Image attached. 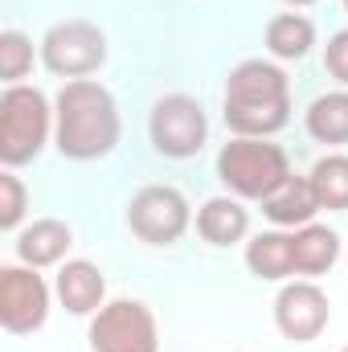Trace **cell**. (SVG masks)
<instances>
[{
    "mask_svg": "<svg viewBox=\"0 0 348 352\" xmlns=\"http://www.w3.org/2000/svg\"><path fill=\"white\" fill-rule=\"evenodd\" d=\"M119 107L115 94L94 82V78H74L58 90L54 102V144L66 160H102L119 144Z\"/></svg>",
    "mask_w": 348,
    "mask_h": 352,
    "instance_id": "6da1fadb",
    "label": "cell"
},
{
    "mask_svg": "<svg viewBox=\"0 0 348 352\" xmlns=\"http://www.w3.org/2000/svg\"><path fill=\"white\" fill-rule=\"evenodd\" d=\"M226 127L234 135L266 140L287 127L291 119V82L274 62H238L226 78Z\"/></svg>",
    "mask_w": 348,
    "mask_h": 352,
    "instance_id": "7a4b0ae2",
    "label": "cell"
},
{
    "mask_svg": "<svg viewBox=\"0 0 348 352\" xmlns=\"http://www.w3.org/2000/svg\"><path fill=\"white\" fill-rule=\"evenodd\" d=\"M54 127V111L50 98L37 87H4L0 94V160L4 168H21L29 160L41 156L45 140Z\"/></svg>",
    "mask_w": 348,
    "mask_h": 352,
    "instance_id": "3957f363",
    "label": "cell"
},
{
    "mask_svg": "<svg viewBox=\"0 0 348 352\" xmlns=\"http://www.w3.org/2000/svg\"><path fill=\"white\" fill-rule=\"evenodd\" d=\"M217 176L234 197H250L262 201L270 197L287 176H291V160L279 144L270 140H254V135H234L221 152H217Z\"/></svg>",
    "mask_w": 348,
    "mask_h": 352,
    "instance_id": "277c9868",
    "label": "cell"
},
{
    "mask_svg": "<svg viewBox=\"0 0 348 352\" xmlns=\"http://www.w3.org/2000/svg\"><path fill=\"white\" fill-rule=\"evenodd\" d=\"M90 352H160L156 316L140 299H111L90 320Z\"/></svg>",
    "mask_w": 348,
    "mask_h": 352,
    "instance_id": "5b68a950",
    "label": "cell"
},
{
    "mask_svg": "<svg viewBox=\"0 0 348 352\" xmlns=\"http://www.w3.org/2000/svg\"><path fill=\"white\" fill-rule=\"evenodd\" d=\"M148 135H152V148L168 160H193L205 140H209V119L201 111L197 98L188 94H164L156 107H152V119H148Z\"/></svg>",
    "mask_w": 348,
    "mask_h": 352,
    "instance_id": "8992f818",
    "label": "cell"
},
{
    "mask_svg": "<svg viewBox=\"0 0 348 352\" xmlns=\"http://www.w3.org/2000/svg\"><path fill=\"white\" fill-rule=\"evenodd\" d=\"M41 62L58 78H87L107 62V37L90 21H58L41 37Z\"/></svg>",
    "mask_w": 348,
    "mask_h": 352,
    "instance_id": "52a82bcc",
    "label": "cell"
},
{
    "mask_svg": "<svg viewBox=\"0 0 348 352\" xmlns=\"http://www.w3.org/2000/svg\"><path fill=\"white\" fill-rule=\"evenodd\" d=\"M127 230L148 246H173L188 230V201L173 184H148L127 205Z\"/></svg>",
    "mask_w": 348,
    "mask_h": 352,
    "instance_id": "ba28073f",
    "label": "cell"
},
{
    "mask_svg": "<svg viewBox=\"0 0 348 352\" xmlns=\"http://www.w3.org/2000/svg\"><path fill=\"white\" fill-rule=\"evenodd\" d=\"M50 316V287L33 266H4L0 270V324L12 336H29Z\"/></svg>",
    "mask_w": 348,
    "mask_h": 352,
    "instance_id": "9c48e42d",
    "label": "cell"
},
{
    "mask_svg": "<svg viewBox=\"0 0 348 352\" xmlns=\"http://www.w3.org/2000/svg\"><path fill=\"white\" fill-rule=\"evenodd\" d=\"M328 295L312 283V278H299V283H287L279 295H274V324L287 340L295 344H307L316 340L324 328H328Z\"/></svg>",
    "mask_w": 348,
    "mask_h": 352,
    "instance_id": "30bf717a",
    "label": "cell"
},
{
    "mask_svg": "<svg viewBox=\"0 0 348 352\" xmlns=\"http://www.w3.org/2000/svg\"><path fill=\"white\" fill-rule=\"evenodd\" d=\"M70 246H74V230L66 221H58V217H41V221L25 226L17 234V258L25 266H33V270L62 263Z\"/></svg>",
    "mask_w": 348,
    "mask_h": 352,
    "instance_id": "8fae6325",
    "label": "cell"
},
{
    "mask_svg": "<svg viewBox=\"0 0 348 352\" xmlns=\"http://www.w3.org/2000/svg\"><path fill=\"white\" fill-rule=\"evenodd\" d=\"M58 299H62V307L74 311V316H94V311L102 307V299H107V278H102V270L94 263H83V258L66 263L58 270Z\"/></svg>",
    "mask_w": 348,
    "mask_h": 352,
    "instance_id": "7c38bea8",
    "label": "cell"
},
{
    "mask_svg": "<svg viewBox=\"0 0 348 352\" xmlns=\"http://www.w3.org/2000/svg\"><path fill=\"white\" fill-rule=\"evenodd\" d=\"M340 258V234L328 230V226H299L291 234V263H295V274L303 278H320L328 274L332 263Z\"/></svg>",
    "mask_w": 348,
    "mask_h": 352,
    "instance_id": "4fadbf2b",
    "label": "cell"
},
{
    "mask_svg": "<svg viewBox=\"0 0 348 352\" xmlns=\"http://www.w3.org/2000/svg\"><path fill=\"white\" fill-rule=\"evenodd\" d=\"M262 213L274 221V226H307L316 213H320V201H316V188L307 176H287L270 197H262Z\"/></svg>",
    "mask_w": 348,
    "mask_h": 352,
    "instance_id": "5bb4252c",
    "label": "cell"
},
{
    "mask_svg": "<svg viewBox=\"0 0 348 352\" xmlns=\"http://www.w3.org/2000/svg\"><path fill=\"white\" fill-rule=\"evenodd\" d=\"M246 230H250V213L234 197H209L197 213V234L209 246H234L246 238Z\"/></svg>",
    "mask_w": 348,
    "mask_h": 352,
    "instance_id": "9a60e30c",
    "label": "cell"
},
{
    "mask_svg": "<svg viewBox=\"0 0 348 352\" xmlns=\"http://www.w3.org/2000/svg\"><path fill=\"white\" fill-rule=\"evenodd\" d=\"M246 266L254 278H266V283H279L287 274H295V263H291V234H279V230H266V234H254L246 242Z\"/></svg>",
    "mask_w": 348,
    "mask_h": 352,
    "instance_id": "2e32d148",
    "label": "cell"
},
{
    "mask_svg": "<svg viewBox=\"0 0 348 352\" xmlns=\"http://www.w3.org/2000/svg\"><path fill=\"white\" fill-rule=\"evenodd\" d=\"M316 45V25L303 12H279L266 25V50L283 62H299L307 58V50Z\"/></svg>",
    "mask_w": 348,
    "mask_h": 352,
    "instance_id": "e0dca14e",
    "label": "cell"
},
{
    "mask_svg": "<svg viewBox=\"0 0 348 352\" xmlns=\"http://www.w3.org/2000/svg\"><path fill=\"white\" fill-rule=\"evenodd\" d=\"M307 135L316 144H348V90L320 94L307 107Z\"/></svg>",
    "mask_w": 348,
    "mask_h": 352,
    "instance_id": "ac0fdd59",
    "label": "cell"
},
{
    "mask_svg": "<svg viewBox=\"0 0 348 352\" xmlns=\"http://www.w3.org/2000/svg\"><path fill=\"white\" fill-rule=\"evenodd\" d=\"M307 180L316 188L320 209H332V213H345L348 209V156H324V160H316Z\"/></svg>",
    "mask_w": 348,
    "mask_h": 352,
    "instance_id": "d6986e66",
    "label": "cell"
},
{
    "mask_svg": "<svg viewBox=\"0 0 348 352\" xmlns=\"http://www.w3.org/2000/svg\"><path fill=\"white\" fill-rule=\"evenodd\" d=\"M29 70H33V41L17 29H4L0 33V78L17 87Z\"/></svg>",
    "mask_w": 348,
    "mask_h": 352,
    "instance_id": "ffe728a7",
    "label": "cell"
},
{
    "mask_svg": "<svg viewBox=\"0 0 348 352\" xmlns=\"http://www.w3.org/2000/svg\"><path fill=\"white\" fill-rule=\"evenodd\" d=\"M25 209H29V192H25L21 176H12V168H4L0 173V230H17Z\"/></svg>",
    "mask_w": 348,
    "mask_h": 352,
    "instance_id": "44dd1931",
    "label": "cell"
},
{
    "mask_svg": "<svg viewBox=\"0 0 348 352\" xmlns=\"http://www.w3.org/2000/svg\"><path fill=\"white\" fill-rule=\"evenodd\" d=\"M324 70H328L340 87H348V29H340V33L328 37V45H324Z\"/></svg>",
    "mask_w": 348,
    "mask_h": 352,
    "instance_id": "7402d4cb",
    "label": "cell"
},
{
    "mask_svg": "<svg viewBox=\"0 0 348 352\" xmlns=\"http://www.w3.org/2000/svg\"><path fill=\"white\" fill-rule=\"evenodd\" d=\"M287 4H295V8H307V4H316V0H287Z\"/></svg>",
    "mask_w": 348,
    "mask_h": 352,
    "instance_id": "603a6c76",
    "label": "cell"
},
{
    "mask_svg": "<svg viewBox=\"0 0 348 352\" xmlns=\"http://www.w3.org/2000/svg\"><path fill=\"white\" fill-rule=\"evenodd\" d=\"M345 12H348V0H345Z\"/></svg>",
    "mask_w": 348,
    "mask_h": 352,
    "instance_id": "cb8c5ba5",
    "label": "cell"
},
{
    "mask_svg": "<svg viewBox=\"0 0 348 352\" xmlns=\"http://www.w3.org/2000/svg\"><path fill=\"white\" fill-rule=\"evenodd\" d=\"M340 352H348V349H340Z\"/></svg>",
    "mask_w": 348,
    "mask_h": 352,
    "instance_id": "d4e9b609",
    "label": "cell"
}]
</instances>
